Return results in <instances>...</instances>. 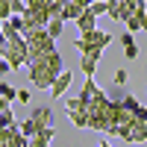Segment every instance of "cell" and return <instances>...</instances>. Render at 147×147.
<instances>
[{
	"mask_svg": "<svg viewBox=\"0 0 147 147\" xmlns=\"http://www.w3.org/2000/svg\"><path fill=\"white\" fill-rule=\"evenodd\" d=\"M100 56H103V50H85V53H82V62H80V65H82V74H85V77H94Z\"/></svg>",
	"mask_w": 147,
	"mask_h": 147,
	"instance_id": "obj_7",
	"label": "cell"
},
{
	"mask_svg": "<svg viewBox=\"0 0 147 147\" xmlns=\"http://www.w3.org/2000/svg\"><path fill=\"white\" fill-rule=\"evenodd\" d=\"M109 41H112V35H109L106 30H85V32H80V38L74 41L80 47V53H85V50H106L109 47Z\"/></svg>",
	"mask_w": 147,
	"mask_h": 147,
	"instance_id": "obj_3",
	"label": "cell"
},
{
	"mask_svg": "<svg viewBox=\"0 0 147 147\" xmlns=\"http://www.w3.org/2000/svg\"><path fill=\"white\" fill-rule=\"evenodd\" d=\"M53 136H56L53 124H50V127H41L35 136H30V138H27V147H50V144H53Z\"/></svg>",
	"mask_w": 147,
	"mask_h": 147,
	"instance_id": "obj_5",
	"label": "cell"
},
{
	"mask_svg": "<svg viewBox=\"0 0 147 147\" xmlns=\"http://www.w3.org/2000/svg\"><path fill=\"white\" fill-rule=\"evenodd\" d=\"M100 147H112V144H109V141H100Z\"/></svg>",
	"mask_w": 147,
	"mask_h": 147,
	"instance_id": "obj_29",
	"label": "cell"
},
{
	"mask_svg": "<svg viewBox=\"0 0 147 147\" xmlns=\"http://www.w3.org/2000/svg\"><path fill=\"white\" fill-rule=\"evenodd\" d=\"M27 71H30V82L35 88L47 91L53 85V80L65 71V65H62L59 50H50V53H41V56H30L27 59Z\"/></svg>",
	"mask_w": 147,
	"mask_h": 147,
	"instance_id": "obj_1",
	"label": "cell"
},
{
	"mask_svg": "<svg viewBox=\"0 0 147 147\" xmlns=\"http://www.w3.org/2000/svg\"><path fill=\"white\" fill-rule=\"evenodd\" d=\"M141 18H144V15H136V12H132V15L124 21V24H127V32H132V35L141 32Z\"/></svg>",
	"mask_w": 147,
	"mask_h": 147,
	"instance_id": "obj_12",
	"label": "cell"
},
{
	"mask_svg": "<svg viewBox=\"0 0 147 147\" xmlns=\"http://www.w3.org/2000/svg\"><path fill=\"white\" fill-rule=\"evenodd\" d=\"M118 41H121V44H129V41H136V38H132V32H124V35H121Z\"/></svg>",
	"mask_w": 147,
	"mask_h": 147,
	"instance_id": "obj_24",
	"label": "cell"
},
{
	"mask_svg": "<svg viewBox=\"0 0 147 147\" xmlns=\"http://www.w3.org/2000/svg\"><path fill=\"white\" fill-rule=\"evenodd\" d=\"M0 24H3V21H0Z\"/></svg>",
	"mask_w": 147,
	"mask_h": 147,
	"instance_id": "obj_31",
	"label": "cell"
},
{
	"mask_svg": "<svg viewBox=\"0 0 147 147\" xmlns=\"http://www.w3.org/2000/svg\"><path fill=\"white\" fill-rule=\"evenodd\" d=\"M71 3H77V6H82V9H85V6H91V0H71Z\"/></svg>",
	"mask_w": 147,
	"mask_h": 147,
	"instance_id": "obj_25",
	"label": "cell"
},
{
	"mask_svg": "<svg viewBox=\"0 0 147 147\" xmlns=\"http://www.w3.org/2000/svg\"><path fill=\"white\" fill-rule=\"evenodd\" d=\"M77 27H80V32H85V30H94L97 27V18H94V12L85 6L82 12H80V18H77Z\"/></svg>",
	"mask_w": 147,
	"mask_h": 147,
	"instance_id": "obj_9",
	"label": "cell"
},
{
	"mask_svg": "<svg viewBox=\"0 0 147 147\" xmlns=\"http://www.w3.org/2000/svg\"><path fill=\"white\" fill-rule=\"evenodd\" d=\"M124 56H127V59H138V44H136V41L124 44Z\"/></svg>",
	"mask_w": 147,
	"mask_h": 147,
	"instance_id": "obj_16",
	"label": "cell"
},
{
	"mask_svg": "<svg viewBox=\"0 0 147 147\" xmlns=\"http://www.w3.org/2000/svg\"><path fill=\"white\" fill-rule=\"evenodd\" d=\"M0 59H3V35H0Z\"/></svg>",
	"mask_w": 147,
	"mask_h": 147,
	"instance_id": "obj_28",
	"label": "cell"
},
{
	"mask_svg": "<svg viewBox=\"0 0 147 147\" xmlns=\"http://www.w3.org/2000/svg\"><path fill=\"white\" fill-rule=\"evenodd\" d=\"M62 27H65L62 18H50V21L44 24V30H47V35H50V38H59V35H62Z\"/></svg>",
	"mask_w": 147,
	"mask_h": 147,
	"instance_id": "obj_11",
	"label": "cell"
},
{
	"mask_svg": "<svg viewBox=\"0 0 147 147\" xmlns=\"http://www.w3.org/2000/svg\"><path fill=\"white\" fill-rule=\"evenodd\" d=\"M80 12H82V6H77V3H71V0H68V3L62 6V15H59V18H62V21H77Z\"/></svg>",
	"mask_w": 147,
	"mask_h": 147,
	"instance_id": "obj_10",
	"label": "cell"
},
{
	"mask_svg": "<svg viewBox=\"0 0 147 147\" xmlns=\"http://www.w3.org/2000/svg\"><path fill=\"white\" fill-rule=\"evenodd\" d=\"M121 138L129 141V144H144V141H147V124L136 118V121H132V124L124 129V136H121Z\"/></svg>",
	"mask_w": 147,
	"mask_h": 147,
	"instance_id": "obj_4",
	"label": "cell"
},
{
	"mask_svg": "<svg viewBox=\"0 0 147 147\" xmlns=\"http://www.w3.org/2000/svg\"><path fill=\"white\" fill-rule=\"evenodd\" d=\"M9 124H15V118H12V109H3V112H0V129L9 127Z\"/></svg>",
	"mask_w": 147,
	"mask_h": 147,
	"instance_id": "obj_17",
	"label": "cell"
},
{
	"mask_svg": "<svg viewBox=\"0 0 147 147\" xmlns=\"http://www.w3.org/2000/svg\"><path fill=\"white\" fill-rule=\"evenodd\" d=\"M71 82H74V71H62V74H59V77L53 80V85H50V94L53 97H65V91L71 88Z\"/></svg>",
	"mask_w": 147,
	"mask_h": 147,
	"instance_id": "obj_6",
	"label": "cell"
},
{
	"mask_svg": "<svg viewBox=\"0 0 147 147\" xmlns=\"http://www.w3.org/2000/svg\"><path fill=\"white\" fill-rule=\"evenodd\" d=\"M127 80H129V74H127L124 68H118V71H115V85H121V88H124Z\"/></svg>",
	"mask_w": 147,
	"mask_h": 147,
	"instance_id": "obj_19",
	"label": "cell"
},
{
	"mask_svg": "<svg viewBox=\"0 0 147 147\" xmlns=\"http://www.w3.org/2000/svg\"><path fill=\"white\" fill-rule=\"evenodd\" d=\"M15 100H21V103H30V88H18V91H15Z\"/></svg>",
	"mask_w": 147,
	"mask_h": 147,
	"instance_id": "obj_22",
	"label": "cell"
},
{
	"mask_svg": "<svg viewBox=\"0 0 147 147\" xmlns=\"http://www.w3.org/2000/svg\"><path fill=\"white\" fill-rule=\"evenodd\" d=\"M141 30H144V32H147V15H144V18H141Z\"/></svg>",
	"mask_w": 147,
	"mask_h": 147,
	"instance_id": "obj_27",
	"label": "cell"
},
{
	"mask_svg": "<svg viewBox=\"0 0 147 147\" xmlns=\"http://www.w3.org/2000/svg\"><path fill=\"white\" fill-rule=\"evenodd\" d=\"M12 15V0H0V21H6Z\"/></svg>",
	"mask_w": 147,
	"mask_h": 147,
	"instance_id": "obj_18",
	"label": "cell"
},
{
	"mask_svg": "<svg viewBox=\"0 0 147 147\" xmlns=\"http://www.w3.org/2000/svg\"><path fill=\"white\" fill-rule=\"evenodd\" d=\"M24 9H27L24 0H12V15H24Z\"/></svg>",
	"mask_w": 147,
	"mask_h": 147,
	"instance_id": "obj_20",
	"label": "cell"
},
{
	"mask_svg": "<svg viewBox=\"0 0 147 147\" xmlns=\"http://www.w3.org/2000/svg\"><path fill=\"white\" fill-rule=\"evenodd\" d=\"M144 3H147V0H144Z\"/></svg>",
	"mask_w": 147,
	"mask_h": 147,
	"instance_id": "obj_30",
	"label": "cell"
},
{
	"mask_svg": "<svg viewBox=\"0 0 147 147\" xmlns=\"http://www.w3.org/2000/svg\"><path fill=\"white\" fill-rule=\"evenodd\" d=\"M9 71H12V65L6 62V59H0V77H6V74H9Z\"/></svg>",
	"mask_w": 147,
	"mask_h": 147,
	"instance_id": "obj_23",
	"label": "cell"
},
{
	"mask_svg": "<svg viewBox=\"0 0 147 147\" xmlns=\"http://www.w3.org/2000/svg\"><path fill=\"white\" fill-rule=\"evenodd\" d=\"M91 12H94V18H100V15H106V9H109V0H91V6H88Z\"/></svg>",
	"mask_w": 147,
	"mask_h": 147,
	"instance_id": "obj_14",
	"label": "cell"
},
{
	"mask_svg": "<svg viewBox=\"0 0 147 147\" xmlns=\"http://www.w3.org/2000/svg\"><path fill=\"white\" fill-rule=\"evenodd\" d=\"M24 38H27V59H30V56H41V53L56 50V38H50L44 27L27 30V32H24Z\"/></svg>",
	"mask_w": 147,
	"mask_h": 147,
	"instance_id": "obj_2",
	"label": "cell"
},
{
	"mask_svg": "<svg viewBox=\"0 0 147 147\" xmlns=\"http://www.w3.org/2000/svg\"><path fill=\"white\" fill-rule=\"evenodd\" d=\"M27 9H47V0H24Z\"/></svg>",
	"mask_w": 147,
	"mask_h": 147,
	"instance_id": "obj_21",
	"label": "cell"
},
{
	"mask_svg": "<svg viewBox=\"0 0 147 147\" xmlns=\"http://www.w3.org/2000/svg\"><path fill=\"white\" fill-rule=\"evenodd\" d=\"M18 127H21V132H24L27 138H30V136H35V132L41 129V127L35 124V121H32V118H27V121H24V124H18Z\"/></svg>",
	"mask_w": 147,
	"mask_h": 147,
	"instance_id": "obj_13",
	"label": "cell"
},
{
	"mask_svg": "<svg viewBox=\"0 0 147 147\" xmlns=\"http://www.w3.org/2000/svg\"><path fill=\"white\" fill-rule=\"evenodd\" d=\"M3 109H9V100H6L3 94H0V112H3Z\"/></svg>",
	"mask_w": 147,
	"mask_h": 147,
	"instance_id": "obj_26",
	"label": "cell"
},
{
	"mask_svg": "<svg viewBox=\"0 0 147 147\" xmlns=\"http://www.w3.org/2000/svg\"><path fill=\"white\" fill-rule=\"evenodd\" d=\"M30 118H32L38 127H50V124H53V112H50V106H35Z\"/></svg>",
	"mask_w": 147,
	"mask_h": 147,
	"instance_id": "obj_8",
	"label": "cell"
},
{
	"mask_svg": "<svg viewBox=\"0 0 147 147\" xmlns=\"http://www.w3.org/2000/svg\"><path fill=\"white\" fill-rule=\"evenodd\" d=\"M15 91H18V88H15V85H9L6 80H0V94H3V97H6V100H15Z\"/></svg>",
	"mask_w": 147,
	"mask_h": 147,
	"instance_id": "obj_15",
	"label": "cell"
}]
</instances>
